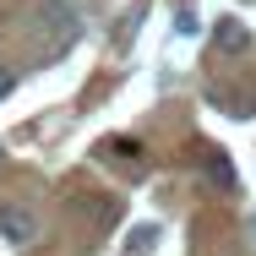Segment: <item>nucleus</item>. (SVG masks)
Masks as SVG:
<instances>
[{
	"mask_svg": "<svg viewBox=\"0 0 256 256\" xmlns=\"http://www.w3.org/2000/svg\"><path fill=\"white\" fill-rule=\"evenodd\" d=\"M0 234H6L11 246H28V240H38V218H33L22 202H6L0 207Z\"/></svg>",
	"mask_w": 256,
	"mask_h": 256,
	"instance_id": "obj_1",
	"label": "nucleus"
},
{
	"mask_svg": "<svg viewBox=\"0 0 256 256\" xmlns=\"http://www.w3.org/2000/svg\"><path fill=\"white\" fill-rule=\"evenodd\" d=\"M212 38H218V50H224V54H240L246 44H251V33H246V28H240L234 16H218V28H212Z\"/></svg>",
	"mask_w": 256,
	"mask_h": 256,
	"instance_id": "obj_2",
	"label": "nucleus"
},
{
	"mask_svg": "<svg viewBox=\"0 0 256 256\" xmlns=\"http://www.w3.org/2000/svg\"><path fill=\"white\" fill-rule=\"evenodd\" d=\"M207 180H212L218 191H234V169H229L224 153H207Z\"/></svg>",
	"mask_w": 256,
	"mask_h": 256,
	"instance_id": "obj_3",
	"label": "nucleus"
},
{
	"mask_svg": "<svg viewBox=\"0 0 256 256\" xmlns=\"http://www.w3.org/2000/svg\"><path fill=\"white\" fill-rule=\"evenodd\" d=\"M104 153H109V158H120V164H136V158H142V148H136L131 136H120V142H109Z\"/></svg>",
	"mask_w": 256,
	"mask_h": 256,
	"instance_id": "obj_4",
	"label": "nucleus"
},
{
	"mask_svg": "<svg viewBox=\"0 0 256 256\" xmlns=\"http://www.w3.org/2000/svg\"><path fill=\"white\" fill-rule=\"evenodd\" d=\"M153 240H158V229H153V224H142V229L131 234V256H142L148 246H153Z\"/></svg>",
	"mask_w": 256,
	"mask_h": 256,
	"instance_id": "obj_5",
	"label": "nucleus"
},
{
	"mask_svg": "<svg viewBox=\"0 0 256 256\" xmlns=\"http://www.w3.org/2000/svg\"><path fill=\"white\" fill-rule=\"evenodd\" d=\"M6 93H11V71H0V98H6Z\"/></svg>",
	"mask_w": 256,
	"mask_h": 256,
	"instance_id": "obj_6",
	"label": "nucleus"
}]
</instances>
